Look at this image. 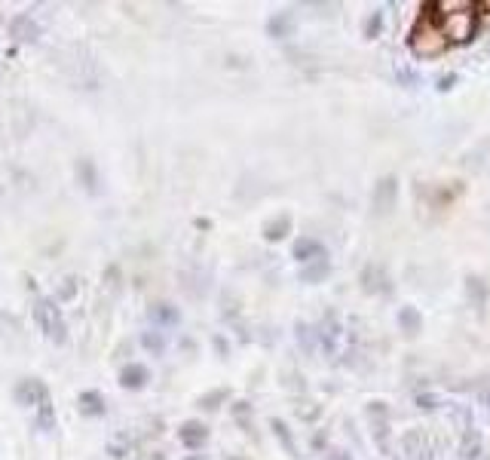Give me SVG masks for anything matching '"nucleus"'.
I'll use <instances>...</instances> for the list:
<instances>
[{
  "mask_svg": "<svg viewBox=\"0 0 490 460\" xmlns=\"http://www.w3.org/2000/svg\"><path fill=\"white\" fill-rule=\"evenodd\" d=\"M34 320H37V329L43 332L46 341H53V344L68 341V325H65V316H61V307L56 298H37Z\"/></svg>",
  "mask_w": 490,
  "mask_h": 460,
  "instance_id": "1",
  "label": "nucleus"
},
{
  "mask_svg": "<svg viewBox=\"0 0 490 460\" xmlns=\"http://www.w3.org/2000/svg\"><path fill=\"white\" fill-rule=\"evenodd\" d=\"M411 46L420 56H438L447 46V37L442 34V28H429L426 19H420L411 31Z\"/></svg>",
  "mask_w": 490,
  "mask_h": 460,
  "instance_id": "2",
  "label": "nucleus"
},
{
  "mask_svg": "<svg viewBox=\"0 0 490 460\" xmlns=\"http://www.w3.org/2000/svg\"><path fill=\"white\" fill-rule=\"evenodd\" d=\"M472 9V4H469L463 13H435V16H442V34L447 40H469L472 37V31H475V16L469 13Z\"/></svg>",
  "mask_w": 490,
  "mask_h": 460,
  "instance_id": "3",
  "label": "nucleus"
},
{
  "mask_svg": "<svg viewBox=\"0 0 490 460\" xmlns=\"http://www.w3.org/2000/svg\"><path fill=\"white\" fill-rule=\"evenodd\" d=\"M16 399L25 408H31V412H37L43 402H49V390L43 387V381H37V377H28V381H22V384L16 387Z\"/></svg>",
  "mask_w": 490,
  "mask_h": 460,
  "instance_id": "4",
  "label": "nucleus"
},
{
  "mask_svg": "<svg viewBox=\"0 0 490 460\" xmlns=\"http://www.w3.org/2000/svg\"><path fill=\"white\" fill-rule=\"evenodd\" d=\"M9 37L19 40V44H37L40 40V25L28 13H19V16L9 19Z\"/></svg>",
  "mask_w": 490,
  "mask_h": 460,
  "instance_id": "5",
  "label": "nucleus"
},
{
  "mask_svg": "<svg viewBox=\"0 0 490 460\" xmlns=\"http://www.w3.org/2000/svg\"><path fill=\"white\" fill-rule=\"evenodd\" d=\"M147 368L145 365H138V362H129L126 368L120 372V384L126 387V390H141V387L147 384Z\"/></svg>",
  "mask_w": 490,
  "mask_h": 460,
  "instance_id": "6",
  "label": "nucleus"
},
{
  "mask_svg": "<svg viewBox=\"0 0 490 460\" xmlns=\"http://www.w3.org/2000/svg\"><path fill=\"white\" fill-rule=\"evenodd\" d=\"M178 436H181V442L187 448H202V442L209 439V429H206V424H199V421H187L178 429Z\"/></svg>",
  "mask_w": 490,
  "mask_h": 460,
  "instance_id": "7",
  "label": "nucleus"
},
{
  "mask_svg": "<svg viewBox=\"0 0 490 460\" xmlns=\"http://www.w3.org/2000/svg\"><path fill=\"white\" fill-rule=\"evenodd\" d=\"M395 193H398V181L395 178H383L380 188H377V193H374L377 212H390L395 206Z\"/></svg>",
  "mask_w": 490,
  "mask_h": 460,
  "instance_id": "8",
  "label": "nucleus"
},
{
  "mask_svg": "<svg viewBox=\"0 0 490 460\" xmlns=\"http://www.w3.org/2000/svg\"><path fill=\"white\" fill-rule=\"evenodd\" d=\"M405 454L411 460H426L429 448H426V436L420 433V429H411V433L405 436Z\"/></svg>",
  "mask_w": 490,
  "mask_h": 460,
  "instance_id": "9",
  "label": "nucleus"
},
{
  "mask_svg": "<svg viewBox=\"0 0 490 460\" xmlns=\"http://www.w3.org/2000/svg\"><path fill=\"white\" fill-rule=\"evenodd\" d=\"M150 320L157 325H175V322H181V313L172 304H153L150 307Z\"/></svg>",
  "mask_w": 490,
  "mask_h": 460,
  "instance_id": "10",
  "label": "nucleus"
},
{
  "mask_svg": "<svg viewBox=\"0 0 490 460\" xmlns=\"http://www.w3.org/2000/svg\"><path fill=\"white\" fill-rule=\"evenodd\" d=\"M294 258L298 261H319V258H325V249L316 240H301L294 245Z\"/></svg>",
  "mask_w": 490,
  "mask_h": 460,
  "instance_id": "11",
  "label": "nucleus"
},
{
  "mask_svg": "<svg viewBox=\"0 0 490 460\" xmlns=\"http://www.w3.org/2000/svg\"><path fill=\"white\" fill-rule=\"evenodd\" d=\"M288 230H291V218L288 215H279V218H273L267 228H264V237H267L270 242H276V240H282Z\"/></svg>",
  "mask_w": 490,
  "mask_h": 460,
  "instance_id": "12",
  "label": "nucleus"
},
{
  "mask_svg": "<svg viewBox=\"0 0 490 460\" xmlns=\"http://www.w3.org/2000/svg\"><path fill=\"white\" fill-rule=\"evenodd\" d=\"M398 322H402V329L407 334H417L423 329V320H420V310H417V307H405V310L398 313Z\"/></svg>",
  "mask_w": 490,
  "mask_h": 460,
  "instance_id": "13",
  "label": "nucleus"
},
{
  "mask_svg": "<svg viewBox=\"0 0 490 460\" xmlns=\"http://www.w3.org/2000/svg\"><path fill=\"white\" fill-rule=\"evenodd\" d=\"M80 408H83L86 414H105V399L95 390H86V393H80Z\"/></svg>",
  "mask_w": 490,
  "mask_h": 460,
  "instance_id": "14",
  "label": "nucleus"
},
{
  "mask_svg": "<svg viewBox=\"0 0 490 460\" xmlns=\"http://www.w3.org/2000/svg\"><path fill=\"white\" fill-rule=\"evenodd\" d=\"M328 273H331V264L325 261V258H319V261H313L310 267H303L301 280H306V282H319V280H325Z\"/></svg>",
  "mask_w": 490,
  "mask_h": 460,
  "instance_id": "15",
  "label": "nucleus"
},
{
  "mask_svg": "<svg viewBox=\"0 0 490 460\" xmlns=\"http://www.w3.org/2000/svg\"><path fill=\"white\" fill-rule=\"evenodd\" d=\"M459 451H463L466 460H475L478 454H481V436H478L475 429H469V433L463 436V445H459Z\"/></svg>",
  "mask_w": 490,
  "mask_h": 460,
  "instance_id": "16",
  "label": "nucleus"
},
{
  "mask_svg": "<svg viewBox=\"0 0 490 460\" xmlns=\"http://www.w3.org/2000/svg\"><path fill=\"white\" fill-rule=\"evenodd\" d=\"M267 31H270L273 37H285V34H288V31H291V19L285 16V13H282V16H276V19H270Z\"/></svg>",
  "mask_w": 490,
  "mask_h": 460,
  "instance_id": "17",
  "label": "nucleus"
},
{
  "mask_svg": "<svg viewBox=\"0 0 490 460\" xmlns=\"http://www.w3.org/2000/svg\"><path fill=\"white\" fill-rule=\"evenodd\" d=\"M141 344H145L147 350H153V353H162V350H166V337H162L160 332H145Z\"/></svg>",
  "mask_w": 490,
  "mask_h": 460,
  "instance_id": "18",
  "label": "nucleus"
},
{
  "mask_svg": "<svg viewBox=\"0 0 490 460\" xmlns=\"http://www.w3.org/2000/svg\"><path fill=\"white\" fill-rule=\"evenodd\" d=\"M273 429H276V436L282 439V445L288 448V454H298V445H294V439H291L288 429H285V424L282 421H273Z\"/></svg>",
  "mask_w": 490,
  "mask_h": 460,
  "instance_id": "19",
  "label": "nucleus"
},
{
  "mask_svg": "<svg viewBox=\"0 0 490 460\" xmlns=\"http://www.w3.org/2000/svg\"><path fill=\"white\" fill-rule=\"evenodd\" d=\"M380 28H383V13H374L371 19H368V31H365V34L377 37V31H380Z\"/></svg>",
  "mask_w": 490,
  "mask_h": 460,
  "instance_id": "20",
  "label": "nucleus"
},
{
  "mask_svg": "<svg viewBox=\"0 0 490 460\" xmlns=\"http://www.w3.org/2000/svg\"><path fill=\"white\" fill-rule=\"evenodd\" d=\"M469 292H472L475 301H478V298L484 301V285H478V280H469Z\"/></svg>",
  "mask_w": 490,
  "mask_h": 460,
  "instance_id": "21",
  "label": "nucleus"
},
{
  "mask_svg": "<svg viewBox=\"0 0 490 460\" xmlns=\"http://www.w3.org/2000/svg\"><path fill=\"white\" fill-rule=\"evenodd\" d=\"M74 295V280H65V285H61V292H58V298H71Z\"/></svg>",
  "mask_w": 490,
  "mask_h": 460,
  "instance_id": "22",
  "label": "nucleus"
},
{
  "mask_svg": "<svg viewBox=\"0 0 490 460\" xmlns=\"http://www.w3.org/2000/svg\"><path fill=\"white\" fill-rule=\"evenodd\" d=\"M187 460H206V457H199V454H193V457H187Z\"/></svg>",
  "mask_w": 490,
  "mask_h": 460,
  "instance_id": "23",
  "label": "nucleus"
}]
</instances>
